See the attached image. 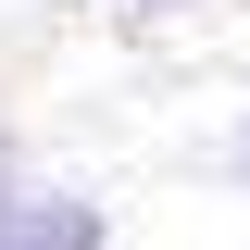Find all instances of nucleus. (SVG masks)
Instances as JSON below:
<instances>
[{"mask_svg":"<svg viewBox=\"0 0 250 250\" xmlns=\"http://www.w3.org/2000/svg\"><path fill=\"white\" fill-rule=\"evenodd\" d=\"M0 250H100V200H75V188H13V175H0Z\"/></svg>","mask_w":250,"mask_h":250,"instance_id":"1","label":"nucleus"},{"mask_svg":"<svg viewBox=\"0 0 250 250\" xmlns=\"http://www.w3.org/2000/svg\"><path fill=\"white\" fill-rule=\"evenodd\" d=\"M238 163H250V125H238Z\"/></svg>","mask_w":250,"mask_h":250,"instance_id":"2","label":"nucleus"},{"mask_svg":"<svg viewBox=\"0 0 250 250\" xmlns=\"http://www.w3.org/2000/svg\"><path fill=\"white\" fill-rule=\"evenodd\" d=\"M0 175H13V150H0Z\"/></svg>","mask_w":250,"mask_h":250,"instance_id":"3","label":"nucleus"},{"mask_svg":"<svg viewBox=\"0 0 250 250\" xmlns=\"http://www.w3.org/2000/svg\"><path fill=\"white\" fill-rule=\"evenodd\" d=\"M150 13H175V0H150Z\"/></svg>","mask_w":250,"mask_h":250,"instance_id":"4","label":"nucleus"}]
</instances>
